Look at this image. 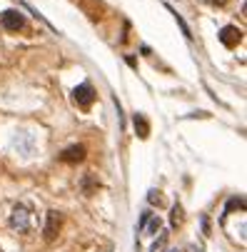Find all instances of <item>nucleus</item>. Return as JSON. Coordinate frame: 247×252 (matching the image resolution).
Returning a JSON list of instances; mask_svg holds the SVG:
<instances>
[{"mask_svg": "<svg viewBox=\"0 0 247 252\" xmlns=\"http://www.w3.org/2000/svg\"><path fill=\"white\" fill-rule=\"evenodd\" d=\"M10 227L18 232H28L30 230V210L25 205H15L13 215H10Z\"/></svg>", "mask_w": 247, "mask_h": 252, "instance_id": "obj_1", "label": "nucleus"}, {"mask_svg": "<svg viewBox=\"0 0 247 252\" xmlns=\"http://www.w3.org/2000/svg\"><path fill=\"white\" fill-rule=\"evenodd\" d=\"M0 23L5 30H23L25 28V15L20 10H5L0 13Z\"/></svg>", "mask_w": 247, "mask_h": 252, "instance_id": "obj_2", "label": "nucleus"}, {"mask_svg": "<svg viewBox=\"0 0 247 252\" xmlns=\"http://www.w3.org/2000/svg\"><path fill=\"white\" fill-rule=\"evenodd\" d=\"M73 97H75V102H78L80 107H90V105L95 102V90H93L90 83H83V85H78V88L73 90Z\"/></svg>", "mask_w": 247, "mask_h": 252, "instance_id": "obj_3", "label": "nucleus"}, {"mask_svg": "<svg viewBox=\"0 0 247 252\" xmlns=\"http://www.w3.org/2000/svg\"><path fill=\"white\" fill-rule=\"evenodd\" d=\"M60 225H62V215H60L58 210H50V212H48V225H45V230H43L45 240H55Z\"/></svg>", "mask_w": 247, "mask_h": 252, "instance_id": "obj_4", "label": "nucleus"}, {"mask_svg": "<svg viewBox=\"0 0 247 252\" xmlns=\"http://www.w3.org/2000/svg\"><path fill=\"white\" fill-rule=\"evenodd\" d=\"M220 40H222V45L235 48V45L242 40V30H240V28H235V25H225V28L220 30Z\"/></svg>", "mask_w": 247, "mask_h": 252, "instance_id": "obj_5", "label": "nucleus"}, {"mask_svg": "<svg viewBox=\"0 0 247 252\" xmlns=\"http://www.w3.org/2000/svg\"><path fill=\"white\" fill-rule=\"evenodd\" d=\"M83 158H85V148L83 145H70L67 150L60 153V160L62 162H80Z\"/></svg>", "mask_w": 247, "mask_h": 252, "instance_id": "obj_6", "label": "nucleus"}, {"mask_svg": "<svg viewBox=\"0 0 247 252\" xmlns=\"http://www.w3.org/2000/svg\"><path fill=\"white\" fill-rule=\"evenodd\" d=\"M135 130H137V135L140 137H148L150 135V125H148V120H145V115H135Z\"/></svg>", "mask_w": 247, "mask_h": 252, "instance_id": "obj_7", "label": "nucleus"}, {"mask_svg": "<svg viewBox=\"0 0 247 252\" xmlns=\"http://www.w3.org/2000/svg\"><path fill=\"white\" fill-rule=\"evenodd\" d=\"M172 15H175V20H178V25L183 28V32H185V38H192V35H190V28H187V23H185V20H183V18L178 15V13H175V10H172Z\"/></svg>", "mask_w": 247, "mask_h": 252, "instance_id": "obj_8", "label": "nucleus"}, {"mask_svg": "<svg viewBox=\"0 0 247 252\" xmlns=\"http://www.w3.org/2000/svg\"><path fill=\"white\" fill-rule=\"evenodd\" d=\"M180 222H183V210L175 207V210H172V225H180Z\"/></svg>", "mask_w": 247, "mask_h": 252, "instance_id": "obj_9", "label": "nucleus"}, {"mask_svg": "<svg viewBox=\"0 0 247 252\" xmlns=\"http://www.w3.org/2000/svg\"><path fill=\"white\" fill-rule=\"evenodd\" d=\"M93 185H95V183H93V175H88V177L83 180V188H85V192H90V190H93Z\"/></svg>", "mask_w": 247, "mask_h": 252, "instance_id": "obj_10", "label": "nucleus"}, {"mask_svg": "<svg viewBox=\"0 0 247 252\" xmlns=\"http://www.w3.org/2000/svg\"><path fill=\"white\" fill-rule=\"evenodd\" d=\"M205 3H207V5H215V8H222L227 0H205Z\"/></svg>", "mask_w": 247, "mask_h": 252, "instance_id": "obj_11", "label": "nucleus"}, {"mask_svg": "<svg viewBox=\"0 0 247 252\" xmlns=\"http://www.w3.org/2000/svg\"><path fill=\"white\" fill-rule=\"evenodd\" d=\"M148 200H150L153 205H155V202H160V192H157V190H150V197H148Z\"/></svg>", "mask_w": 247, "mask_h": 252, "instance_id": "obj_12", "label": "nucleus"}, {"mask_svg": "<svg viewBox=\"0 0 247 252\" xmlns=\"http://www.w3.org/2000/svg\"><path fill=\"white\" fill-rule=\"evenodd\" d=\"M162 247H165V235L160 237V242H155V245H153V252H160Z\"/></svg>", "mask_w": 247, "mask_h": 252, "instance_id": "obj_13", "label": "nucleus"}]
</instances>
